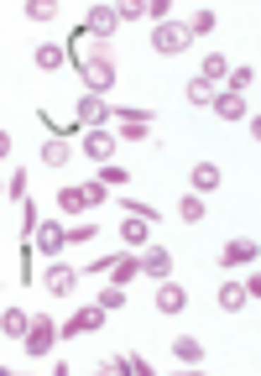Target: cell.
<instances>
[{"mask_svg": "<svg viewBox=\"0 0 261 376\" xmlns=\"http://www.w3.org/2000/svg\"><path fill=\"white\" fill-rule=\"evenodd\" d=\"M52 334H58V329H52L47 319L26 324V334H21V340H26V356H47V351H52Z\"/></svg>", "mask_w": 261, "mask_h": 376, "instance_id": "cell-2", "label": "cell"}, {"mask_svg": "<svg viewBox=\"0 0 261 376\" xmlns=\"http://www.w3.org/2000/svg\"><path fill=\"white\" fill-rule=\"evenodd\" d=\"M183 42H188V26H173V21H162V26L152 32V47H157V52H178Z\"/></svg>", "mask_w": 261, "mask_h": 376, "instance_id": "cell-3", "label": "cell"}, {"mask_svg": "<svg viewBox=\"0 0 261 376\" xmlns=\"http://www.w3.org/2000/svg\"><path fill=\"white\" fill-rule=\"evenodd\" d=\"M26 16H32V21H52L58 6H52V0H26Z\"/></svg>", "mask_w": 261, "mask_h": 376, "instance_id": "cell-22", "label": "cell"}, {"mask_svg": "<svg viewBox=\"0 0 261 376\" xmlns=\"http://www.w3.org/2000/svg\"><path fill=\"white\" fill-rule=\"evenodd\" d=\"M6 194H11V199H26V172H16V178H11Z\"/></svg>", "mask_w": 261, "mask_h": 376, "instance_id": "cell-33", "label": "cell"}, {"mask_svg": "<svg viewBox=\"0 0 261 376\" xmlns=\"http://www.w3.org/2000/svg\"><path fill=\"white\" fill-rule=\"evenodd\" d=\"M104 272H110L115 282H130V277L141 272V262H136V257H126V251H121V257H110V266H104Z\"/></svg>", "mask_w": 261, "mask_h": 376, "instance_id": "cell-8", "label": "cell"}, {"mask_svg": "<svg viewBox=\"0 0 261 376\" xmlns=\"http://www.w3.org/2000/svg\"><path fill=\"white\" fill-rule=\"evenodd\" d=\"M11 152V136H6V131H0V157H6Z\"/></svg>", "mask_w": 261, "mask_h": 376, "instance_id": "cell-34", "label": "cell"}, {"mask_svg": "<svg viewBox=\"0 0 261 376\" xmlns=\"http://www.w3.org/2000/svg\"><path fill=\"white\" fill-rule=\"evenodd\" d=\"M0 329L6 334H26V314L21 308H6V314H0Z\"/></svg>", "mask_w": 261, "mask_h": 376, "instance_id": "cell-21", "label": "cell"}, {"mask_svg": "<svg viewBox=\"0 0 261 376\" xmlns=\"http://www.w3.org/2000/svg\"><path fill=\"white\" fill-rule=\"evenodd\" d=\"M110 26H115V11H110V6H95V11H89V32H99V37H104Z\"/></svg>", "mask_w": 261, "mask_h": 376, "instance_id": "cell-18", "label": "cell"}, {"mask_svg": "<svg viewBox=\"0 0 261 376\" xmlns=\"http://www.w3.org/2000/svg\"><path fill=\"white\" fill-rule=\"evenodd\" d=\"M214 110L225 115V120H241V115H245V100H241V94H219V100H214Z\"/></svg>", "mask_w": 261, "mask_h": 376, "instance_id": "cell-15", "label": "cell"}, {"mask_svg": "<svg viewBox=\"0 0 261 376\" xmlns=\"http://www.w3.org/2000/svg\"><path fill=\"white\" fill-rule=\"evenodd\" d=\"M99 183H130V172H126V168H104Z\"/></svg>", "mask_w": 261, "mask_h": 376, "instance_id": "cell-30", "label": "cell"}, {"mask_svg": "<svg viewBox=\"0 0 261 376\" xmlns=\"http://www.w3.org/2000/svg\"><path fill=\"white\" fill-rule=\"evenodd\" d=\"M251 84H256V69H235L230 74V94H245Z\"/></svg>", "mask_w": 261, "mask_h": 376, "instance_id": "cell-24", "label": "cell"}, {"mask_svg": "<svg viewBox=\"0 0 261 376\" xmlns=\"http://www.w3.org/2000/svg\"><path fill=\"white\" fill-rule=\"evenodd\" d=\"M42 157H47L52 168H63V163H68V141H63V136H52V141L42 146Z\"/></svg>", "mask_w": 261, "mask_h": 376, "instance_id": "cell-20", "label": "cell"}, {"mask_svg": "<svg viewBox=\"0 0 261 376\" xmlns=\"http://www.w3.org/2000/svg\"><path fill=\"white\" fill-rule=\"evenodd\" d=\"M121 235H126V246H141V240H147V220H141V214H126Z\"/></svg>", "mask_w": 261, "mask_h": 376, "instance_id": "cell-11", "label": "cell"}, {"mask_svg": "<svg viewBox=\"0 0 261 376\" xmlns=\"http://www.w3.org/2000/svg\"><path fill=\"white\" fill-rule=\"evenodd\" d=\"M78 69L89 74V89H110V78H115V69H110V58H89V63H78Z\"/></svg>", "mask_w": 261, "mask_h": 376, "instance_id": "cell-4", "label": "cell"}, {"mask_svg": "<svg viewBox=\"0 0 261 376\" xmlns=\"http://www.w3.org/2000/svg\"><path fill=\"white\" fill-rule=\"evenodd\" d=\"M99 324H104V314H99V308H84V314H73L68 324H63V334L73 340V334H84V329H99Z\"/></svg>", "mask_w": 261, "mask_h": 376, "instance_id": "cell-5", "label": "cell"}, {"mask_svg": "<svg viewBox=\"0 0 261 376\" xmlns=\"http://www.w3.org/2000/svg\"><path fill=\"white\" fill-rule=\"evenodd\" d=\"M99 199H104L99 183H73V188H63V194H58V204L68 209V214H84V209H95Z\"/></svg>", "mask_w": 261, "mask_h": 376, "instance_id": "cell-1", "label": "cell"}, {"mask_svg": "<svg viewBox=\"0 0 261 376\" xmlns=\"http://www.w3.org/2000/svg\"><path fill=\"white\" fill-rule=\"evenodd\" d=\"M173 356L188 360V366H199V360H204V351H199V340H193V334H183V340L173 345Z\"/></svg>", "mask_w": 261, "mask_h": 376, "instance_id": "cell-17", "label": "cell"}, {"mask_svg": "<svg viewBox=\"0 0 261 376\" xmlns=\"http://www.w3.org/2000/svg\"><path fill=\"white\" fill-rule=\"evenodd\" d=\"M121 303H126L121 288H104V293H99V308H121Z\"/></svg>", "mask_w": 261, "mask_h": 376, "instance_id": "cell-28", "label": "cell"}, {"mask_svg": "<svg viewBox=\"0 0 261 376\" xmlns=\"http://www.w3.org/2000/svg\"><path fill=\"white\" fill-rule=\"evenodd\" d=\"M209 26H214V11H199V16H193V26H188V37H193V32H209Z\"/></svg>", "mask_w": 261, "mask_h": 376, "instance_id": "cell-29", "label": "cell"}, {"mask_svg": "<svg viewBox=\"0 0 261 376\" xmlns=\"http://www.w3.org/2000/svg\"><path fill=\"white\" fill-rule=\"evenodd\" d=\"M63 235H68V240H95L99 230H95V225H78V230H63Z\"/></svg>", "mask_w": 261, "mask_h": 376, "instance_id": "cell-32", "label": "cell"}, {"mask_svg": "<svg viewBox=\"0 0 261 376\" xmlns=\"http://www.w3.org/2000/svg\"><path fill=\"white\" fill-rule=\"evenodd\" d=\"M110 146H115V141H110V136H104V131H95V136H89V141H84V152H89V157H95V163H104V157H110Z\"/></svg>", "mask_w": 261, "mask_h": 376, "instance_id": "cell-19", "label": "cell"}, {"mask_svg": "<svg viewBox=\"0 0 261 376\" xmlns=\"http://www.w3.org/2000/svg\"><path fill=\"white\" fill-rule=\"evenodd\" d=\"M121 131H126L130 141H141V136L152 131V120H147V115H126V110H121Z\"/></svg>", "mask_w": 261, "mask_h": 376, "instance_id": "cell-16", "label": "cell"}, {"mask_svg": "<svg viewBox=\"0 0 261 376\" xmlns=\"http://www.w3.org/2000/svg\"><path fill=\"white\" fill-rule=\"evenodd\" d=\"M141 272H147V277H167V272H173V257H167V251L157 246V251H147V262H141Z\"/></svg>", "mask_w": 261, "mask_h": 376, "instance_id": "cell-9", "label": "cell"}, {"mask_svg": "<svg viewBox=\"0 0 261 376\" xmlns=\"http://www.w3.org/2000/svg\"><path fill=\"white\" fill-rule=\"evenodd\" d=\"M245 298H251V293H245L241 282H230V288H219V303H225V308H241Z\"/></svg>", "mask_w": 261, "mask_h": 376, "instance_id": "cell-23", "label": "cell"}, {"mask_svg": "<svg viewBox=\"0 0 261 376\" xmlns=\"http://www.w3.org/2000/svg\"><path fill=\"white\" fill-rule=\"evenodd\" d=\"M63 240H68V235H63V225H52V220L42 225V230H37V246H42V251H47V257H52V251H58V246H63Z\"/></svg>", "mask_w": 261, "mask_h": 376, "instance_id": "cell-13", "label": "cell"}, {"mask_svg": "<svg viewBox=\"0 0 261 376\" xmlns=\"http://www.w3.org/2000/svg\"><path fill=\"white\" fill-rule=\"evenodd\" d=\"M225 266H241V262H256V240H230L225 257H219Z\"/></svg>", "mask_w": 261, "mask_h": 376, "instance_id": "cell-7", "label": "cell"}, {"mask_svg": "<svg viewBox=\"0 0 261 376\" xmlns=\"http://www.w3.org/2000/svg\"><path fill=\"white\" fill-rule=\"evenodd\" d=\"M183 220H204V204H199V199H183Z\"/></svg>", "mask_w": 261, "mask_h": 376, "instance_id": "cell-31", "label": "cell"}, {"mask_svg": "<svg viewBox=\"0 0 261 376\" xmlns=\"http://www.w3.org/2000/svg\"><path fill=\"white\" fill-rule=\"evenodd\" d=\"M204 78H209V84L225 78V58H219V52H209V58H204Z\"/></svg>", "mask_w": 261, "mask_h": 376, "instance_id": "cell-26", "label": "cell"}, {"mask_svg": "<svg viewBox=\"0 0 261 376\" xmlns=\"http://www.w3.org/2000/svg\"><path fill=\"white\" fill-rule=\"evenodd\" d=\"M0 194H6V188H0Z\"/></svg>", "mask_w": 261, "mask_h": 376, "instance_id": "cell-35", "label": "cell"}, {"mask_svg": "<svg viewBox=\"0 0 261 376\" xmlns=\"http://www.w3.org/2000/svg\"><path fill=\"white\" fill-rule=\"evenodd\" d=\"M73 282H78L73 266H52V272H47V288L58 293V298H63V293H73Z\"/></svg>", "mask_w": 261, "mask_h": 376, "instance_id": "cell-12", "label": "cell"}, {"mask_svg": "<svg viewBox=\"0 0 261 376\" xmlns=\"http://www.w3.org/2000/svg\"><path fill=\"white\" fill-rule=\"evenodd\" d=\"M188 100H193V105H209V78H193V84H188Z\"/></svg>", "mask_w": 261, "mask_h": 376, "instance_id": "cell-27", "label": "cell"}, {"mask_svg": "<svg viewBox=\"0 0 261 376\" xmlns=\"http://www.w3.org/2000/svg\"><path fill=\"white\" fill-rule=\"evenodd\" d=\"M193 188H199V194L219 188V168H214V163H199V168H193Z\"/></svg>", "mask_w": 261, "mask_h": 376, "instance_id": "cell-14", "label": "cell"}, {"mask_svg": "<svg viewBox=\"0 0 261 376\" xmlns=\"http://www.w3.org/2000/svg\"><path fill=\"white\" fill-rule=\"evenodd\" d=\"M37 69H63V47H37Z\"/></svg>", "mask_w": 261, "mask_h": 376, "instance_id": "cell-25", "label": "cell"}, {"mask_svg": "<svg viewBox=\"0 0 261 376\" xmlns=\"http://www.w3.org/2000/svg\"><path fill=\"white\" fill-rule=\"evenodd\" d=\"M104 120V100L99 94H84V100H78V126H99Z\"/></svg>", "mask_w": 261, "mask_h": 376, "instance_id": "cell-6", "label": "cell"}, {"mask_svg": "<svg viewBox=\"0 0 261 376\" xmlns=\"http://www.w3.org/2000/svg\"><path fill=\"white\" fill-rule=\"evenodd\" d=\"M157 308H162V314H178V308H183V288H173V282L162 277V288H157Z\"/></svg>", "mask_w": 261, "mask_h": 376, "instance_id": "cell-10", "label": "cell"}]
</instances>
